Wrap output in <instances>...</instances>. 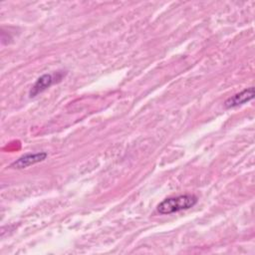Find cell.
<instances>
[{
    "label": "cell",
    "mask_w": 255,
    "mask_h": 255,
    "mask_svg": "<svg viewBox=\"0 0 255 255\" xmlns=\"http://www.w3.org/2000/svg\"><path fill=\"white\" fill-rule=\"evenodd\" d=\"M197 202V197L193 194H182L172 196L162 200L156 207L160 214H171L181 210H186L193 207Z\"/></svg>",
    "instance_id": "cell-1"
},
{
    "label": "cell",
    "mask_w": 255,
    "mask_h": 255,
    "mask_svg": "<svg viewBox=\"0 0 255 255\" xmlns=\"http://www.w3.org/2000/svg\"><path fill=\"white\" fill-rule=\"evenodd\" d=\"M47 152L41 151V152H35V153H26L22 156H20L18 159L13 161L10 164V167L16 168V169H22L26 168L30 165H33L35 163H38L40 161H43L47 157Z\"/></svg>",
    "instance_id": "cell-2"
},
{
    "label": "cell",
    "mask_w": 255,
    "mask_h": 255,
    "mask_svg": "<svg viewBox=\"0 0 255 255\" xmlns=\"http://www.w3.org/2000/svg\"><path fill=\"white\" fill-rule=\"evenodd\" d=\"M253 98H254V87H250V88H247V89L241 91L240 93H237L234 96L228 98L224 102V107L226 109L236 108V107H239V106H242V105L248 103Z\"/></svg>",
    "instance_id": "cell-3"
},
{
    "label": "cell",
    "mask_w": 255,
    "mask_h": 255,
    "mask_svg": "<svg viewBox=\"0 0 255 255\" xmlns=\"http://www.w3.org/2000/svg\"><path fill=\"white\" fill-rule=\"evenodd\" d=\"M55 79L61 80V78H57L56 74L55 75H52V74L42 75L40 78H38V80L33 85L32 89L30 90V93H29L30 97L34 98L37 95L44 92L45 90H47L49 87H51L55 83Z\"/></svg>",
    "instance_id": "cell-4"
}]
</instances>
